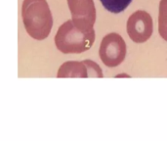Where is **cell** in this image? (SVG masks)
Here are the masks:
<instances>
[{
  "mask_svg": "<svg viewBox=\"0 0 167 141\" xmlns=\"http://www.w3.org/2000/svg\"><path fill=\"white\" fill-rule=\"evenodd\" d=\"M22 18L25 30L33 39L47 38L53 26V17L46 0H24Z\"/></svg>",
  "mask_w": 167,
  "mask_h": 141,
  "instance_id": "1",
  "label": "cell"
},
{
  "mask_svg": "<svg viewBox=\"0 0 167 141\" xmlns=\"http://www.w3.org/2000/svg\"><path fill=\"white\" fill-rule=\"evenodd\" d=\"M95 41L94 29H83L74 24L73 20L64 23L55 36V44L64 54L82 53L92 47Z\"/></svg>",
  "mask_w": 167,
  "mask_h": 141,
  "instance_id": "2",
  "label": "cell"
},
{
  "mask_svg": "<svg viewBox=\"0 0 167 141\" xmlns=\"http://www.w3.org/2000/svg\"><path fill=\"white\" fill-rule=\"evenodd\" d=\"M99 55L107 67H116L125 59L126 43L118 33H109L102 40Z\"/></svg>",
  "mask_w": 167,
  "mask_h": 141,
  "instance_id": "3",
  "label": "cell"
},
{
  "mask_svg": "<svg viewBox=\"0 0 167 141\" xmlns=\"http://www.w3.org/2000/svg\"><path fill=\"white\" fill-rule=\"evenodd\" d=\"M153 19L149 13L139 10L133 13L127 21V33L136 43H144L153 34Z\"/></svg>",
  "mask_w": 167,
  "mask_h": 141,
  "instance_id": "4",
  "label": "cell"
},
{
  "mask_svg": "<svg viewBox=\"0 0 167 141\" xmlns=\"http://www.w3.org/2000/svg\"><path fill=\"white\" fill-rule=\"evenodd\" d=\"M71 20L83 29H93L96 22V8L93 0H67Z\"/></svg>",
  "mask_w": 167,
  "mask_h": 141,
  "instance_id": "5",
  "label": "cell"
},
{
  "mask_svg": "<svg viewBox=\"0 0 167 141\" xmlns=\"http://www.w3.org/2000/svg\"><path fill=\"white\" fill-rule=\"evenodd\" d=\"M58 78H88V69L84 61H67L60 67Z\"/></svg>",
  "mask_w": 167,
  "mask_h": 141,
  "instance_id": "6",
  "label": "cell"
},
{
  "mask_svg": "<svg viewBox=\"0 0 167 141\" xmlns=\"http://www.w3.org/2000/svg\"><path fill=\"white\" fill-rule=\"evenodd\" d=\"M158 32L162 38L167 41V0H161L159 4Z\"/></svg>",
  "mask_w": 167,
  "mask_h": 141,
  "instance_id": "7",
  "label": "cell"
},
{
  "mask_svg": "<svg viewBox=\"0 0 167 141\" xmlns=\"http://www.w3.org/2000/svg\"><path fill=\"white\" fill-rule=\"evenodd\" d=\"M100 1L105 8L111 13L118 14L127 8L132 0H100Z\"/></svg>",
  "mask_w": 167,
  "mask_h": 141,
  "instance_id": "8",
  "label": "cell"
},
{
  "mask_svg": "<svg viewBox=\"0 0 167 141\" xmlns=\"http://www.w3.org/2000/svg\"><path fill=\"white\" fill-rule=\"evenodd\" d=\"M84 62L88 69L89 77H97V78H103V73H102L101 68L98 65L91 60H84Z\"/></svg>",
  "mask_w": 167,
  "mask_h": 141,
  "instance_id": "9",
  "label": "cell"
}]
</instances>
